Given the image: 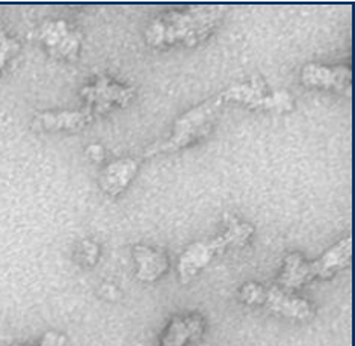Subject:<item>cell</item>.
Segmentation results:
<instances>
[{
    "label": "cell",
    "instance_id": "1",
    "mask_svg": "<svg viewBox=\"0 0 355 346\" xmlns=\"http://www.w3.org/2000/svg\"><path fill=\"white\" fill-rule=\"evenodd\" d=\"M223 6H196L168 11L148 24L146 40L153 47L197 46L205 41L223 20Z\"/></svg>",
    "mask_w": 355,
    "mask_h": 346
},
{
    "label": "cell",
    "instance_id": "2",
    "mask_svg": "<svg viewBox=\"0 0 355 346\" xmlns=\"http://www.w3.org/2000/svg\"><path fill=\"white\" fill-rule=\"evenodd\" d=\"M227 219L228 225L224 233L215 236L214 239L192 243L182 252L177 263V273L183 284L193 280L201 269H205L216 256L224 254L227 248L243 247L251 239L254 227L239 221L234 216H227Z\"/></svg>",
    "mask_w": 355,
    "mask_h": 346
},
{
    "label": "cell",
    "instance_id": "3",
    "mask_svg": "<svg viewBox=\"0 0 355 346\" xmlns=\"http://www.w3.org/2000/svg\"><path fill=\"white\" fill-rule=\"evenodd\" d=\"M223 103L224 98L219 94L189 109L188 112L177 118L171 137L147 147L144 150V157H151L160 153H171V151L188 147L192 142L206 137L210 129H212V124L218 116V112L221 111Z\"/></svg>",
    "mask_w": 355,
    "mask_h": 346
},
{
    "label": "cell",
    "instance_id": "4",
    "mask_svg": "<svg viewBox=\"0 0 355 346\" xmlns=\"http://www.w3.org/2000/svg\"><path fill=\"white\" fill-rule=\"evenodd\" d=\"M221 97L230 101H238L251 109H265L278 114L289 112L293 109V98L287 91H270L266 83L254 78L250 82L236 83L225 89Z\"/></svg>",
    "mask_w": 355,
    "mask_h": 346
},
{
    "label": "cell",
    "instance_id": "5",
    "mask_svg": "<svg viewBox=\"0 0 355 346\" xmlns=\"http://www.w3.org/2000/svg\"><path fill=\"white\" fill-rule=\"evenodd\" d=\"M80 96L89 109L103 114L114 107L128 106L135 96V91L130 87L121 85V83L107 78V76H100L91 85L82 88Z\"/></svg>",
    "mask_w": 355,
    "mask_h": 346
},
{
    "label": "cell",
    "instance_id": "6",
    "mask_svg": "<svg viewBox=\"0 0 355 346\" xmlns=\"http://www.w3.org/2000/svg\"><path fill=\"white\" fill-rule=\"evenodd\" d=\"M40 40L47 52L67 61H76L80 55L82 35L65 20H52L46 23L40 32Z\"/></svg>",
    "mask_w": 355,
    "mask_h": 346
},
{
    "label": "cell",
    "instance_id": "7",
    "mask_svg": "<svg viewBox=\"0 0 355 346\" xmlns=\"http://www.w3.org/2000/svg\"><path fill=\"white\" fill-rule=\"evenodd\" d=\"M351 70L343 65L307 64L301 71V82L310 88H324L351 96Z\"/></svg>",
    "mask_w": 355,
    "mask_h": 346
},
{
    "label": "cell",
    "instance_id": "8",
    "mask_svg": "<svg viewBox=\"0 0 355 346\" xmlns=\"http://www.w3.org/2000/svg\"><path fill=\"white\" fill-rule=\"evenodd\" d=\"M261 306H266L277 315L297 320H306L313 315V309L309 301L295 297V295L286 292L282 288H277V286L265 288V297Z\"/></svg>",
    "mask_w": 355,
    "mask_h": 346
},
{
    "label": "cell",
    "instance_id": "9",
    "mask_svg": "<svg viewBox=\"0 0 355 346\" xmlns=\"http://www.w3.org/2000/svg\"><path fill=\"white\" fill-rule=\"evenodd\" d=\"M138 173V162L132 157L116 159L106 165L100 173V188L111 197L120 196L128 189Z\"/></svg>",
    "mask_w": 355,
    "mask_h": 346
},
{
    "label": "cell",
    "instance_id": "10",
    "mask_svg": "<svg viewBox=\"0 0 355 346\" xmlns=\"http://www.w3.org/2000/svg\"><path fill=\"white\" fill-rule=\"evenodd\" d=\"M352 256V242L351 238H343L329 250H327L318 260L310 261V269L313 280H328L334 277L342 269L351 265Z\"/></svg>",
    "mask_w": 355,
    "mask_h": 346
},
{
    "label": "cell",
    "instance_id": "11",
    "mask_svg": "<svg viewBox=\"0 0 355 346\" xmlns=\"http://www.w3.org/2000/svg\"><path fill=\"white\" fill-rule=\"evenodd\" d=\"M132 254L137 263V278L144 283H155L162 278L170 269V260L166 254L147 245L133 247Z\"/></svg>",
    "mask_w": 355,
    "mask_h": 346
},
{
    "label": "cell",
    "instance_id": "12",
    "mask_svg": "<svg viewBox=\"0 0 355 346\" xmlns=\"http://www.w3.org/2000/svg\"><path fill=\"white\" fill-rule=\"evenodd\" d=\"M91 121L89 111H62V112H43L33 116L32 126L40 132H59V130H82Z\"/></svg>",
    "mask_w": 355,
    "mask_h": 346
},
{
    "label": "cell",
    "instance_id": "13",
    "mask_svg": "<svg viewBox=\"0 0 355 346\" xmlns=\"http://www.w3.org/2000/svg\"><path fill=\"white\" fill-rule=\"evenodd\" d=\"M202 330H205V319L201 316H177L168 324L159 346H184L198 339Z\"/></svg>",
    "mask_w": 355,
    "mask_h": 346
},
{
    "label": "cell",
    "instance_id": "14",
    "mask_svg": "<svg viewBox=\"0 0 355 346\" xmlns=\"http://www.w3.org/2000/svg\"><path fill=\"white\" fill-rule=\"evenodd\" d=\"M310 282H313L310 261L304 259L300 252H292L287 256L282 273L278 275V284L284 289H298Z\"/></svg>",
    "mask_w": 355,
    "mask_h": 346
},
{
    "label": "cell",
    "instance_id": "15",
    "mask_svg": "<svg viewBox=\"0 0 355 346\" xmlns=\"http://www.w3.org/2000/svg\"><path fill=\"white\" fill-rule=\"evenodd\" d=\"M20 50L19 41L12 38L6 31L0 29V76L8 69L12 59Z\"/></svg>",
    "mask_w": 355,
    "mask_h": 346
},
{
    "label": "cell",
    "instance_id": "16",
    "mask_svg": "<svg viewBox=\"0 0 355 346\" xmlns=\"http://www.w3.org/2000/svg\"><path fill=\"white\" fill-rule=\"evenodd\" d=\"M241 301L248 306H261L265 297V286L259 283H247L239 291Z\"/></svg>",
    "mask_w": 355,
    "mask_h": 346
},
{
    "label": "cell",
    "instance_id": "17",
    "mask_svg": "<svg viewBox=\"0 0 355 346\" xmlns=\"http://www.w3.org/2000/svg\"><path fill=\"white\" fill-rule=\"evenodd\" d=\"M78 259L88 266L96 265L98 259V245L92 241H83L78 250Z\"/></svg>",
    "mask_w": 355,
    "mask_h": 346
},
{
    "label": "cell",
    "instance_id": "18",
    "mask_svg": "<svg viewBox=\"0 0 355 346\" xmlns=\"http://www.w3.org/2000/svg\"><path fill=\"white\" fill-rule=\"evenodd\" d=\"M65 336L56 331H49L43 336V339L40 340L38 346H64L65 345Z\"/></svg>",
    "mask_w": 355,
    "mask_h": 346
},
{
    "label": "cell",
    "instance_id": "19",
    "mask_svg": "<svg viewBox=\"0 0 355 346\" xmlns=\"http://www.w3.org/2000/svg\"><path fill=\"white\" fill-rule=\"evenodd\" d=\"M87 155L94 160V162H101V160L105 159V148L101 147L100 144H91L88 148H87Z\"/></svg>",
    "mask_w": 355,
    "mask_h": 346
},
{
    "label": "cell",
    "instance_id": "20",
    "mask_svg": "<svg viewBox=\"0 0 355 346\" xmlns=\"http://www.w3.org/2000/svg\"><path fill=\"white\" fill-rule=\"evenodd\" d=\"M12 346H28V345H12Z\"/></svg>",
    "mask_w": 355,
    "mask_h": 346
}]
</instances>
